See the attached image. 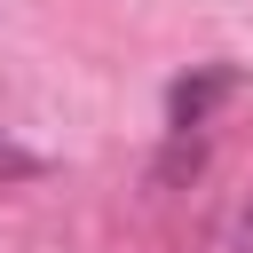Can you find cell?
Returning a JSON list of instances; mask_svg holds the SVG:
<instances>
[{"instance_id":"obj_1","label":"cell","mask_w":253,"mask_h":253,"mask_svg":"<svg viewBox=\"0 0 253 253\" xmlns=\"http://www.w3.org/2000/svg\"><path fill=\"white\" fill-rule=\"evenodd\" d=\"M229 87H237V71H229V63H206L198 79H174V95H166V119H174V134L206 126V111H213Z\"/></svg>"},{"instance_id":"obj_2","label":"cell","mask_w":253,"mask_h":253,"mask_svg":"<svg viewBox=\"0 0 253 253\" xmlns=\"http://www.w3.org/2000/svg\"><path fill=\"white\" fill-rule=\"evenodd\" d=\"M32 174H47V158H40V150H24V142H8V134H0V182H32Z\"/></svg>"}]
</instances>
